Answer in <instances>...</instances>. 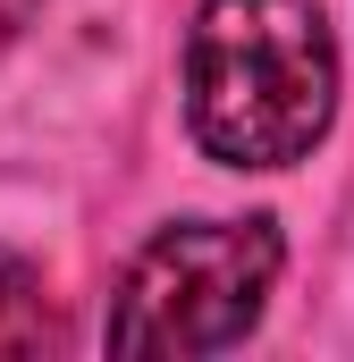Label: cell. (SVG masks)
Segmentation results:
<instances>
[{
  "label": "cell",
  "instance_id": "6da1fadb",
  "mask_svg": "<svg viewBox=\"0 0 354 362\" xmlns=\"http://www.w3.org/2000/svg\"><path fill=\"white\" fill-rule=\"evenodd\" d=\"M185 118L219 169H295L338 118V34L321 0H202L185 34Z\"/></svg>",
  "mask_w": 354,
  "mask_h": 362
},
{
  "label": "cell",
  "instance_id": "7a4b0ae2",
  "mask_svg": "<svg viewBox=\"0 0 354 362\" xmlns=\"http://www.w3.org/2000/svg\"><path fill=\"white\" fill-rule=\"evenodd\" d=\"M278 219L161 228L110 295V354H219L262 320L278 286Z\"/></svg>",
  "mask_w": 354,
  "mask_h": 362
},
{
  "label": "cell",
  "instance_id": "3957f363",
  "mask_svg": "<svg viewBox=\"0 0 354 362\" xmlns=\"http://www.w3.org/2000/svg\"><path fill=\"white\" fill-rule=\"evenodd\" d=\"M59 346V312L42 295V270L25 253H0V354H51Z\"/></svg>",
  "mask_w": 354,
  "mask_h": 362
},
{
  "label": "cell",
  "instance_id": "277c9868",
  "mask_svg": "<svg viewBox=\"0 0 354 362\" xmlns=\"http://www.w3.org/2000/svg\"><path fill=\"white\" fill-rule=\"evenodd\" d=\"M34 8H42V0H0V34H17V25H25Z\"/></svg>",
  "mask_w": 354,
  "mask_h": 362
}]
</instances>
